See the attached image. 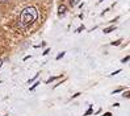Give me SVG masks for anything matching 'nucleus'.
<instances>
[{
    "label": "nucleus",
    "instance_id": "14",
    "mask_svg": "<svg viewBox=\"0 0 130 116\" xmlns=\"http://www.w3.org/2000/svg\"><path fill=\"white\" fill-rule=\"evenodd\" d=\"M49 51H50V49H46V50H45V51H43V56H46V54H47Z\"/></svg>",
    "mask_w": 130,
    "mask_h": 116
},
{
    "label": "nucleus",
    "instance_id": "13",
    "mask_svg": "<svg viewBox=\"0 0 130 116\" xmlns=\"http://www.w3.org/2000/svg\"><path fill=\"white\" fill-rule=\"evenodd\" d=\"M82 30H84V25H83V27H80V28H78V30H76V32L79 33V32H82Z\"/></svg>",
    "mask_w": 130,
    "mask_h": 116
},
{
    "label": "nucleus",
    "instance_id": "11",
    "mask_svg": "<svg viewBox=\"0 0 130 116\" xmlns=\"http://www.w3.org/2000/svg\"><path fill=\"white\" fill-rule=\"evenodd\" d=\"M121 41H122V40H118V41H114V42H112V45H113V46H114V45H120V44H121Z\"/></svg>",
    "mask_w": 130,
    "mask_h": 116
},
{
    "label": "nucleus",
    "instance_id": "19",
    "mask_svg": "<svg viewBox=\"0 0 130 116\" xmlns=\"http://www.w3.org/2000/svg\"><path fill=\"white\" fill-rule=\"evenodd\" d=\"M2 65H3V61H2V59H0V67H2Z\"/></svg>",
    "mask_w": 130,
    "mask_h": 116
},
{
    "label": "nucleus",
    "instance_id": "1",
    "mask_svg": "<svg viewBox=\"0 0 130 116\" xmlns=\"http://www.w3.org/2000/svg\"><path fill=\"white\" fill-rule=\"evenodd\" d=\"M38 17V12L34 7H26V8L21 12V16H20V21H21V25L22 27H28L30 24L37 20Z\"/></svg>",
    "mask_w": 130,
    "mask_h": 116
},
{
    "label": "nucleus",
    "instance_id": "17",
    "mask_svg": "<svg viewBox=\"0 0 130 116\" xmlns=\"http://www.w3.org/2000/svg\"><path fill=\"white\" fill-rule=\"evenodd\" d=\"M103 116H112V113H110V112H106V113H104Z\"/></svg>",
    "mask_w": 130,
    "mask_h": 116
},
{
    "label": "nucleus",
    "instance_id": "12",
    "mask_svg": "<svg viewBox=\"0 0 130 116\" xmlns=\"http://www.w3.org/2000/svg\"><path fill=\"white\" fill-rule=\"evenodd\" d=\"M129 59H130V57H129V56H127V57H125L124 59H122V63H125V62H127Z\"/></svg>",
    "mask_w": 130,
    "mask_h": 116
},
{
    "label": "nucleus",
    "instance_id": "18",
    "mask_svg": "<svg viewBox=\"0 0 130 116\" xmlns=\"http://www.w3.org/2000/svg\"><path fill=\"white\" fill-rule=\"evenodd\" d=\"M5 2H8V0H0V3H5Z\"/></svg>",
    "mask_w": 130,
    "mask_h": 116
},
{
    "label": "nucleus",
    "instance_id": "9",
    "mask_svg": "<svg viewBox=\"0 0 130 116\" xmlns=\"http://www.w3.org/2000/svg\"><path fill=\"white\" fill-rule=\"evenodd\" d=\"M63 56H64V51H62L60 54H58V56H57V59H60V58H62Z\"/></svg>",
    "mask_w": 130,
    "mask_h": 116
},
{
    "label": "nucleus",
    "instance_id": "20",
    "mask_svg": "<svg viewBox=\"0 0 130 116\" xmlns=\"http://www.w3.org/2000/svg\"><path fill=\"white\" fill-rule=\"evenodd\" d=\"M99 2H100V3H101V2H103V0H99Z\"/></svg>",
    "mask_w": 130,
    "mask_h": 116
},
{
    "label": "nucleus",
    "instance_id": "10",
    "mask_svg": "<svg viewBox=\"0 0 130 116\" xmlns=\"http://www.w3.org/2000/svg\"><path fill=\"white\" fill-rule=\"evenodd\" d=\"M120 91H124V88L120 87V88H117V90H114V91H113V94H117V92H120Z\"/></svg>",
    "mask_w": 130,
    "mask_h": 116
},
{
    "label": "nucleus",
    "instance_id": "4",
    "mask_svg": "<svg viewBox=\"0 0 130 116\" xmlns=\"http://www.w3.org/2000/svg\"><path fill=\"white\" fill-rule=\"evenodd\" d=\"M114 29H116V28H114V27H110V28H106V29H104V33H110L112 30H114Z\"/></svg>",
    "mask_w": 130,
    "mask_h": 116
},
{
    "label": "nucleus",
    "instance_id": "7",
    "mask_svg": "<svg viewBox=\"0 0 130 116\" xmlns=\"http://www.w3.org/2000/svg\"><path fill=\"white\" fill-rule=\"evenodd\" d=\"M80 2V0H70V3H71V5H76V4H78Z\"/></svg>",
    "mask_w": 130,
    "mask_h": 116
},
{
    "label": "nucleus",
    "instance_id": "15",
    "mask_svg": "<svg viewBox=\"0 0 130 116\" xmlns=\"http://www.w3.org/2000/svg\"><path fill=\"white\" fill-rule=\"evenodd\" d=\"M118 73H121V70H117V71H114V73H112V75H116V74H118Z\"/></svg>",
    "mask_w": 130,
    "mask_h": 116
},
{
    "label": "nucleus",
    "instance_id": "16",
    "mask_svg": "<svg viewBox=\"0 0 130 116\" xmlns=\"http://www.w3.org/2000/svg\"><path fill=\"white\" fill-rule=\"evenodd\" d=\"M124 98H129V92H127V91H126L125 94H124Z\"/></svg>",
    "mask_w": 130,
    "mask_h": 116
},
{
    "label": "nucleus",
    "instance_id": "6",
    "mask_svg": "<svg viewBox=\"0 0 130 116\" xmlns=\"http://www.w3.org/2000/svg\"><path fill=\"white\" fill-rule=\"evenodd\" d=\"M91 113H92V106H91V107L88 108V111H87L86 113H84V116H88V115H91Z\"/></svg>",
    "mask_w": 130,
    "mask_h": 116
},
{
    "label": "nucleus",
    "instance_id": "5",
    "mask_svg": "<svg viewBox=\"0 0 130 116\" xmlns=\"http://www.w3.org/2000/svg\"><path fill=\"white\" fill-rule=\"evenodd\" d=\"M38 75H40V73H37V74H36V75L33 76V78H32V79H29V81H28V83H32V82H34V81H36V79L38 78Z\"/></svg>",
    "mask_w": 130,
    "mask_h": 116
},
{
    "label": "nucleus",
    "instance_id": "3",
    "mask_svg": "<svg viewBox=\"0 0 130 116\" xmlns=\"http://www.w3.org/2000/svg\"><path fill=\"white\" fill-rule=\"evenodd\" d=\"M58 78H60V75H59V76H51L50 79H47V81H46V83H51V82H54V81H55V79H58Z\"/></svg>",
    "mask_w": 130,
    "mask_h": 116
},
{
    "label": "nucleus",
    "instance_id": "8",
    "mask_svg": "<svg viewBox=\"0 0 130 116\" xmlns=\"http://www.w3.org/2000/svg\"><path fill=\"white\" fill-rule=\"evenodd\" d=\"M38 84H40V82H36V83L33 84V86H32V87H30V91H33V90H34V88H36V87L38 86Z\"/></svg>",
    "mask_w": 130,
    "mask_h": 116
},
{
    "label": "nucleus",
    "instance_id": "2",
    "mask_svg": "<svg viewBox=\"0 0 130 116\" xmlns=\"http://www.w3.org/2000/svg\"><path fill=\"white\" fill-rule=\"evenodd\" d=\"M64 12H66V7H64V5H60L59 9H58V13H59V15H63Z\"/></svg>",
    "mask_w": 130,
    "mask_h": 116
},
{
    "label": "nucleus",
    "instance_id": "21",
    "mask_svg": "<svg viewBox=\"0 0 130 116\" xmlns=\"http://www.w3.org/2000/svg\"><path fill=\"white\" fill-rule=\"evenodd\" d=\"M0 83H2V82H0Z\"/></svg>",
    "mask_w": 130,
    "mask_h": 116
}]
</instances>
